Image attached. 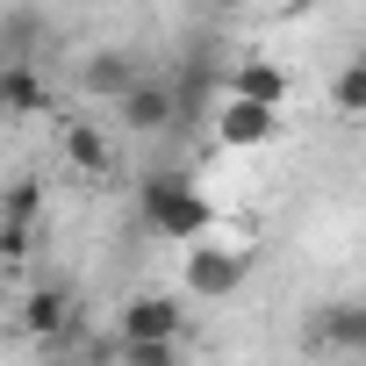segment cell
I'll return each mask as SVG.
<instances>
[{
    "label": "cell",
    "instance_id": "cell-14",
    "mask_svg": "<svg viewBox=\"0 0 366 366\" xmlns=\"http://www.w3.org/2000/svg\"><path fill=\"white\" fill-rule=\"evenodd\" d=\"M330 108H337V115H366V51H352V58L337 65V79H330Z\"/></svg>",
    "mask_w": 366,
    "mask_h": 366
},
{
    "label": "cell",
    "instance_id": "cell-11",
    "mask_svg": "<svg viewBox=\"0 0 366 366\" xmlns=\"http://www.w3.org/2000/svg\"><path fill=\"white\" fill-rule=\"evenodd\" d=\"M0 101H8V115H44L51 86H44L36 65H0Z\"/></svg>",
    "mask_w": 366,
    "mask_h": 366
},
{
    "label": "cell",
    "instance_id": "cell-17",
    "mask_svg": "<svg viewBox=\"0 0 366 366\" xmlns=\"http://www.w3.org/2000/svg\"><path fill=\"white\" fill-rule=\"evenodd\" d=\"M209 8H216V15H237V8H252V0H209Z\"/></svg>",
    "mask_w": 366,
    "mask_h": 366
},
{
    "label": "cell",
    "instance_id": "cell-12",
    "mask_svg": "<svg viewBox=\"0 0 366 366\" xmlns=\"http://www.w3.org/2000/svg\"><path fill=\"white\" fill-rule=\"evenodd\" d=\"M137 79H144V65H137V58H122V51L86 58V94H101V101H122Z\"/></svg>",
    "mask_w": 366,
    "mask_h": 366
},
{
    "label": "cell",
    "instance_id": "cell-3",
    "mask_svg": "<svg viewBox=\"0 0 366 366\" xmlns=\"http://www.w3.org/2000/svg\"><path fill=\"white\" fill-rule=\"evenodd\" d=\"M115 122L129 137H179V94H172V72H144L122 101H115Z\"/></svg>",
    "mask_w": 366,
    "mask_h": 366
},
{
    "label": "cell",
    "instance_id": "cell-2",
    "mask_svg": "<svg viewBox=\"0 0 366 366\" xmlns=\"http://www.w3.org/2000/svg\"><path fill=\"white\" fill-rule=\"evenodd\" d=\"M22 337H36V345H51V352L79 345V337H86V323H79V295H72L65 280H36V287L22 295Z\"/></svg>",
    "mask_w": 366,
    "mask_h": 366
},
{
    "label": "cell",
    "instance_id": "cell-8",
    "mask_svg": "<svg viewBox=\"0 0 366 366\" xmlns=\"http://www.w3.org/2000/svg\"><path fill=\"white\" fill-rule=\"evenodd\" d=\"M58 151H65L72 172H94V179L115 172V144H108V129H94V122H58Z\"/></svg>",
    "mask_w": 366,
    "mask_h": 366
},
{
    "label": "cell",
    "instance_id": "cell-5",
    "mask_svg": "<svg viewBox=\"0 0 366 366\" xmlns=\"http://www.w3.org/2000/svg\"><path fill=\"white\" fill-rule=\"evenodd\" d=\"M179 330H187V309L172 295H137V302L115 309V337L122 345H179Z\"/></svg>",
    "mask_w": 366,
    "mask_h": 366
},
{
    "label": "cell",
    "instance_id": "cell-7",
    "mask_svg": "<svg viewBox=\"0 0 366 366\" xmlns=\"http://www.w3.org/2000/svg\"><path fill=\"white\" fill-rule=\"evenodd\" d=\"M230 94L237 101H259V108H287L295 79H287L280 58H230Z\"/></svg>",
    "mask_w": 366,
    "mask_h": 366
},
{
    "label": "cell",
    "instance_id": "cell-13",
    "mask_svg": "<svg viewBox=\"0 0 366 366\" xmlns=\"http://www.w3.org/2000/svg\"><path fill=\"white\" fill-rule=\"evenodd\" d=\"M36 216H44V179L15 172L8 194H0V223H8V230H36Z\"/></svg>",
    "mask_w": 366,
    "mask_h": 366
},
{
    "label": "cell",
    "instance_id": "cell-10",
    "mask_svg": "<svg viewBox=\"0 0 366 366\" xmlns=\"http://www.w3.org/2000/svg\"><path fill=\"white\" fill-rule=\"evenodd\" d=\"M0 44H8V65H36V51H44V15L29 8V0H15V8H8Z\"/></svg>",
    "mask_w": 366,
    "mask_h": 366
},
{
    "label": "cell",
    "instance_id": "cell-16",
    "mask_svg": "<svg viewBox=\"0 0 366 366\" xmlns=\"http://www.w3.org/2000/svg\"><path fill=\"white\" fill-rule=\"evenodd\" d=\"M0 259H8V266H29V230H8V223H0Z\"/></svg>",
    "mask_w": 366,
    "mask_h": 366
},
{
    "label": "cell",
    "instance_id": "cell-4",
    "mask_svg": "<svg viewBox=\"0 0 366 366\" xmlns=\"http://www.w3.org/2000/svg\"><path fill=\"white\" fill-rule=\"evenodd\" d=\"M244 273H252V259H244L237 244H187V266H179L187 295H202V302L237 295V287H244Z\"/></svg>",
    "mask_w": 366,
    "mask_h": 366
},
{
    "label": "cell",
    "instance_id": "cell-1",
    "mask_svg": "<svg viewBox=\"0 0 366 366\" xmlns=\"http://www.w3.org/2000/svg\"><path fill=\"white\" fill-rule=\"evenodd\" d=\"M137 216L165 244H202L216 230V202L194 187V172H172V165H158V172L137 179Z\"/></svg>",
    "mask_w": 366,
    "mask_h": 366
},
{
    "label": "cell",
    "instance_id": "cell-9",
    "mask_svg": "<svg viewBox=\"0 0 366 366\" xmlns=\"http://www.w3.org/2000/svg\"><path fill=\"white\" fill-rule=\"evenodd\" d=\"M316 337L330 352H366V302H323L316 309Z\"/></svg>",
    "mask_w": 366,
    "mask_h": 366
},
{
    "label": "cell",
    "instance_id": "cell-6",
    "mask_svg": "<svg viewBox=\"0 0 366 366\" xmlns=\"http://www.w3.org/2000/svg\"><path fill=\"white\" fill-rule=\"evenodd\" d=\"M273 137H280V108H259V101L223 94V108H216V144L223 151H266Z\"/></svg>",
    "mask_w": 366,
    "mask_h": 366
},
{
    "label": "cell",
    "instance_id": "cell-15",
    "mask_svg": "<svg viewBox=\"0 0 366 366\" xmlns=\"http://www.w3.org/2000/svg\"><path fill=\"white\" fill-rule=\"evenodd\" d=\"M122 345V337H115ZM115 366H179V345H122Z\"/></svg>",
    "mask_w": 366,
    "mask_h": 366
}]
</instances>
